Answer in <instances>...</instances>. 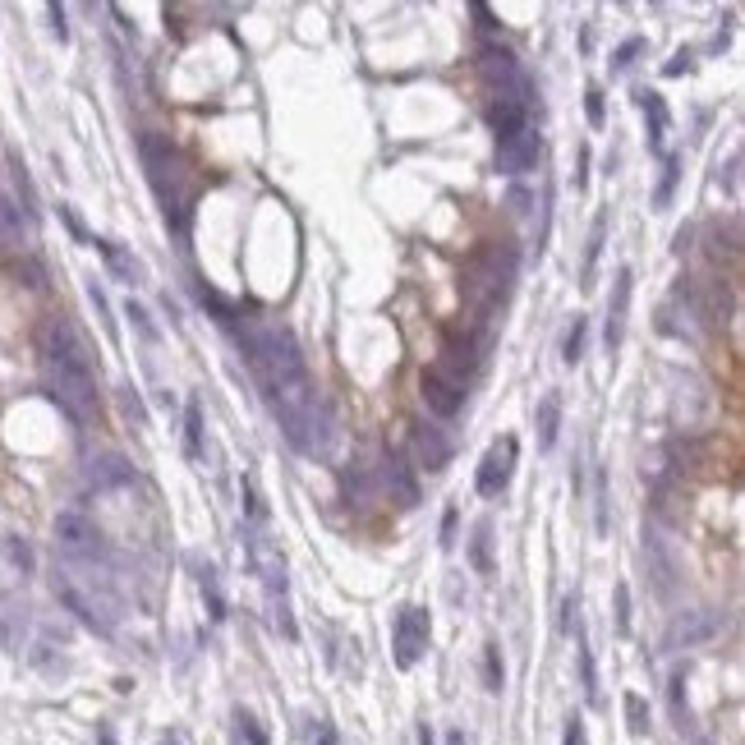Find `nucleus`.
Listing matches in <instances>:
<instances>
[{
	"mask_svg": "<svg viewBox=\"0 0 745 745\" xmlns=\"http://www.w3.org/2000/svg\"><path fill=\"white\" fill-rule=\"evenodd\" d=\"M621 704H626V727H631V736H640V741H644V736H649V704H644L635 690Z\"/></svg>",
	"mask_w": 745,
	"mask_h": 745,
	"instance_id": "35",
	"label": "nucleus"
},
{
	"mask_svg": "<svg viewBox=\"0 0 745 745\" xmlns=\"http://www.w3.org/2000/svg\"><path fill=\"white\" fill-rule=\"evenodd\" d=\"M589 184V143H580V152H575V189H585Z\"/></svg>",
	"mask_w": 745,
	"mask_h": 745,
	"instance_id": "47",
	"label": "nucleus"
},
{
	"mask_svg": "<svg viewBox=\"0 0 745 745\" xmlns=\"http://www.w3.org/2000/svg\"><path fill=\"white\" fill-rule=\"evenodd\" d=\"M428 640H433V617H428L424 608L405 603V608L396 612V621H391V658H396V667L410 672V667L428 654Z\"/></svg>",
	"mask_w": 745,
	"mask_h": 745,
	"instance_id": "8",
	"label": "nucleus"
},
{
	"mask_svg": "<svg viewBox=\"0 0 745 745\" xmlns=\"http://www.w3.org/2000/svg\"><path fill=\"white\" fill-rule=\"evenodd\" d=\"M566 635H575V654H580V681H585V700L598 704V672H594V654H589V640H585V626L575 617V626Z\"/></svg>",
	"mask_w": 745,
	"mask_h": 745,
	"instance_id": "25",
	"label": "nucleus"
},
{
	"mask_svg": "<svg viewBox=\"0 0 745 745\" xmlns=\"http://www.w3.org/2000/svg\"><path fill=\"white\" fill-rule=\"evenodd\" d=\"M244 557H249L258 585H263V608H267V626H272L281 640L295 644L299 640V626H295V612H290V575H286V557L276 548V539H267L263 529L244 525Z\"/></svg>",
	"mask_w": 745,
	"mask_h": 745,
	"instance_id": "6",
	"label": "nucleus"
},
{
	"mask_svg": "<svg viewBox=\"0 0 745 745\" xmlns=\"http://www.w3.org/2000/svg\"><path fill=\"white\" fill-rule=\"evenodd\" d=\"M373 497H378V474L368 470V465L345 470V502H350V506H368Z\"/></svg>",
	"mask_w": 745,
	"mask_h": 745,
	"instance_id": "24",
	"label": "nucleus"
},
{
	"mask_svg": "<svg viewBox=\"0 0 745 745\" xmlns=\"http://www.w3.org/2000/svg\"><path fill=\"white\" fill-rule=\"evenodd\" d=\"M718 626H723V617L718 612H681L672 626H667V649H690V644H704L718 635Z\"/></svg>",
	"mask_w": 745,
	"mask_h": 745,
	"instance_id": "17",
	"label": "nucleus"
},
{
	"mask_svg": "<svg viewBox=\"0 0 745 745\" xmlns=\"http://www.w3.org/2000/svg\"><path fill=\"white\" fill-rule=\"evenodd\" d=\"M23 244V212L19 203L0 198V249H19Z\"/></svg>",
	"mask_w": 745,
	"mask_h": 745,
	"instance_id": "28",
	"label": "nucleus"
},
{
	"mask_svg": "<svg viewBox=\"0 0 745 745\" xmlns=\"http://www.w3.org/2000/svg\"><path fill=\"white\" fill-rule=\"evenodd\" d=\"M184 456L189 460L203 456V405L198 401L184 405Z\"/></svg>",
	"mask_w": 745,
	"mask_h": 745,
	"instance_id": "30",
	"label": "nucleus"
},
{
	"mask_svg": "<svg viewBox=\"0 0 745 745\" xmlns=\"http://www.w3.org/2000/svg\"><path fill=\"white\" fill-rule=\"evenodd\" d=\"M470 566L479 575H493V520H479L470 539Z\"/></svg>",
	"mask_w": 745,
	"mask_h": 745,
	"instance_id": "26",
	"label": "nucleus"
},
{
	"mask_svg": "<svg viewBox=\"0 0 745 745\" xmlns=\"http://www.w3.org/2000/svg\"><path fill=\"white\" fill-rule=\"evenodd\" d=\"M46 14H51V28H56V37L65 42V37H69V28H65V5H56V0H51V5H46Z\"/></svg>",
	"mask_w": 745,
	"mask_h": 745,
	"instance_id": "51",
	"label": "nucleus"
},
{
	"mask_svg": "<svg viewBox=\"0 0 745 745\" xmlns=\"http://www.w3.org/2000/svg\"><path fill=\"white\" fill-rule=\"evenodd\" d=\"M516 267H520V253L511 240H488L474 249V258L460 272V295H465V309L474 313V322H488L506 304Z\"/></svg>",
	"mask_w": 745,
	"mask_h": 745,
	"instance_id": "4",
	"label": "nucleus"
},
{
	"mask_svg": "<svg viewBox=\"0 0 745 745\" xmlns=\"http://www.w3.org/2000/svg\"><path fill=\"white\" fill-rule=\"evenodd\" d=\"M594 529H598V534H608V529H612V516H608V470L594 474Z\"/></svg>",
	"mask_w": 745,
	"mask_h": 745,
	"instance_id": "33",
	"label": "nucleus"
},
{
	"mask_svg": "<svg viewBox=\"0 0 745 745\" xmlns=\"http://www.w3.org/2000/svg\"><path fill=\"white\" fill-rule=\"evenodd\" d=\"M120 410H125V419L134 428L148 424V410H143V401H138V391L134 387H120Z\"/></svg>",
	"mask_w": 745,
	"mask_h": 745,
	"instance_id": "38",
	"label": "nucleus"
},
{
	"mask_svg": "<svg viewBox=\"0 0 745 745\" xmlns=\"http://www.w3.org/2000/svg\"><path fill=\"white\" fill-rule=\"evenodd\" d=\"M470 382H460L456 373H447L442 364H428L424 373H419V396H424V405L437 414V419H456L460 410H465V396H470Z\"/></svg>",
	"mask_w": 745,
	"mask_h": 745,
	"instance_id": "10",
	"label": "nucleus"
},
{
	"mask_svg": "<svg viewBox=\"0 0 745 745\" xmlns=\"http://www.w3.org/2000/svg\"><path fill=\"white\" fill-rule=\"evenodd\" d=\"M474 69H479L483 79V92H502V88H516V83L529 79V69L516 60V51H506L497 42H483L474 51Z\"/></svg>",
	"mask_w": 745,
	"mask_h": 745,
	"instance_id": "12",
	"label": "nucleus"
},
{
	"mask_svg": "<svg viewBox=\"0 0 745 745\" xmlns=\"http://www.w3.org/2000/svg\"><path fill=\"white\" fill-rule=\"evenodd\" d=\"M690 69H695V51H690V46H686V51H677V56L667 60V65H663V74H667V79H677V74H690Z\"/></svg>",
	"mask_w": 745,
	"mask_h": 745,
	"instance_id": "45",
	"label": "nucleus"
},
{
	"mask_svg": "<svg viewBox=\"0 0 745 745\" xmlns=\"http://www.w3.org/2000/svg\"><path fill=\"white\" fill-rule=\"evenodd\" d=\"M635 106L644 111V125H649V152H663L667 125H672V115H667L663 92H654V88H635Z\"/></svg>",
	"mask_w": 745,
	"mask_h": 745,
	"instance_id": "18",
	"label": "nucleus"
},
{
	"mask_svg": "<svg viewBox=\"0 0 745 745\" xmlns=\"http://www.w3.org/2000/svg\"><path fill=\"white\" fill-rule=\"evenodd\" d=\"M585 345H589V318L585 313H575V322L566 327V341H562V364L575 368L585 359Z\"/></svg>",
	"mask_w": 745,
	"mask_h": 745,
	"instance_id": "27",
	"label": "nucleus"
},
{
	"mask_svg": "<svg viewBox=\"0 0 745 745\" xmlns=\"http://www.w3.org/2000/svg\"><path fill=\"white\" fill-rule=\"evenodd\" d=\"M516 460H520V437H497L493 447L483 451L479 460V474H474V488L479 497H502L511 488V474H516Z\"/></svg>",
	"mask_w": 745,
	"mask_h": 745,
	"instance_id": "9",
	"label": "nucleus"
},
{
	"mask_svg": "<svg viewBox=\"0 0 745 745\" xmlns=\"http://www.w3.org/2000/svg\"><path fill=\"white\" fill-rule=\"evenodd\" d=\"M534 428H539V451L557 447V433H562V391H543V396H539Z\"/></svg>",
	"mask_w": 745,
	"mask_h": 745,
	"instance_id": "19",
	"label": "nucleus"
},
{
	"mask_svg": "<svg viewBox=\"0 0 745 745\" xmlns=\"http://www.w3.org/2000/svg\"><path fill=\"white\" fill-rule=\"evenodd\" d=\"M617 631L631 635V589L617 585Z\"/></svg>",
	"mask_w": 745,
	"mask_h": 745,
	"instance_id": "44",
	"label": "nucleus"
},
{
	"mask_svg": "<svg viewBox=\"0 0 745 745\" xmlns=\"http://www.w3.org/2000/svg\"><path fill=\"white\" fill-rule=\"evenodd\" d=\"M378 483L391 493V502H401L405 511H414V506H419V483H414V465L405 460L401 447H382Z\"/></svg>",
	"mask_w": 745,
	"mask_h": 745,
	"instance_id": "13",
	"label": "nucleus"
},
{
	"mask_svg": "<svg viewBox=\"0 0 745 745\" xmlns=\"http://www.w3.org/2000/svg\"><path fill=\"white\" fill-rule=\"evenodd\" d=\"M240 345H244V359H249L253 382L263 391V401L299 387V382H309V364H304V350H299L290 327H249L240 336Z\"/></svg>",
	"mask_w": 745,
	"mask_h": 745,
	"instance_id": "3",
	"label": "nucleus"
},
{
	"mask_svg": "<svg viewBox=\"0 0 745 745\" xmlns=\"http://www.w3.org/2000/svg\"><path fill=\"white\" fill-rule=\"evenodd\" d=\"M235 745H272L267 741V732H263V723L253 718V713H235Z\"/></svg>",
	"mask_w": 745,
	"mask_h": 745,
	"instance_id": "34",
	"label": "nucleus"
},
{
	"mask_svg": "<svg viewBox=\"0 0 745 745\" xmlns=\"http://www.w3.org/2000/svg\"><path fill=\"white\" fill-rule=\"evenodd\" d=\"M194 580H198V594L207 603V617L212 621H226V594H221V575L212 562H198L194 557Z\"/></svg>",
	"mask_w": 745,
	"mask_h": 745,
	"instance_id": "20",
	"label": "nucleus"
},
{
	"mask_svg": "<svg viewBox=\"0 0 745 745\" xmlns=\"http://www.w3.org/2000/svg\"><path fill=\"white\" fill-rule=\"evenodd\" d=\"M695 745H718V741H709V736H700V741H695Z\"/></svg>",
	"mask_w": 745,
	"mask_h": 745,
	"instance_id": "54",
	"label": "nucleus"
},
{
	"mask_svg": "<svg viewBox=\"0 0 745 745\" xmlns=\"http://www.w3.org/2000/svg\"><path fill=\"white\" fill-rule=\"evenodd\" d=\"M14 184H19L23 212H28V217H37V194H33V180H28V171H23V161H19V157H14Z\"/></svg>",
	"mask_w": 745,
	"mask_h": 745,
	"instance_id": "39",
	"label": "nucleus"
},
{
	"mask_svg": "<svg viewBox=\"0 0 745 745\" xmlns=\"http://www.w3.org/2000/svg\"><path fill=\"white\" fill-rule=\"evenodd\" d=\"M5 552H10V562L19 566L23 575H33V548H28L19 534H10V539H5Z\"/></svg>",
	"mask_w": 745,
	"mask_h": 745,
	"instance_id": "40",
	"label": "nucleus"
},
{
	"mask_svg": "<svg viewBox=\"0 0 745 745\" xmlns=\"http://www.w3.org/2000/svg\"><path fill=\"white\" fill-rule=\"evenodd\" d=\"M539 157H543L539 125H520V129H511V134L497 138L493 166H497V175H525V171H534V166H539Z\"/></svg>",
	"mask_w": 745,
	"mask_h": 745,
	"instance_id": "11",
	"label": "nucleus"
},
{
	"mask_svg": "<svg viewBox=\"0 0 745 745\" xmlns=\"http://www.w3.org/2000/svg\"><path fill=\"white\" fill-rule=\"evenodd\" d=\"M138 161L148 171L152 194L161 203V221L175 240H189V221H194V171H189V157L180 152V143H171L157 129H143L138 134Z\"/></svg>",
	"mask_w": 745,
	"mask_h": 745,
	"instance_id": "2",
	"label": "nucleus"
},
{
	"mask_svg": "<svg viewBox=\"0 0 745 745\" xmlns=\"http://www.w3.org/2000/svg\"><path fill=\"white\" fill-rule=\"evenodd\" d=\"M456 520H460V511L447 506V516H442V548H456Z\"/></svg>",
	"mask_w": 745,
	"mask_h": 745,
	"instance_id": "48",
	"label": "nucleus"
},
{
	"mask_svg": "<svg viewBox=\"0 0 745 745\" xmlns=\"http://www.w3.org/2000/svg\"><path fill=\"white\" fill-rule=\"evenodd\" d=\"M672 713H677V723L686 727V672H672Z\"/></svg>",
	"mask_w": 745,
	"mask_h": 745,
	"instance_id": "42",
	"label": "nucleus"
},
{
	"mask_svg": "<svg viewBox=\"0 0 745 745\" xmlns=\"http://www.w3.org/2000/svg\"><path fill=\"white\" fill-rule=\"evenodd\" d=\"M566 745H589V736H585V718H580V713H571V723H566Z\"/></svg>",
	"mask_w": 745,
	"mask_h": 745,
	"instance_id": "49",
	"label": "nucleus"
},
{
	"mask_svg": "<svg viewBox=\"0 0 745 745\" xmlns=\"http://www.w3.org/2000/svg\"><path fill=\"white\" fill-rule=\"evenodd\" d=\"M88 299H92V309H97V318L106 322V332L115 336V318H111V304H106V295H102V290H97V281H92V286H88Z\"/></svg>",
	"mask_w": 745,
	"mask_h": 745,
	"instance_id": "46",
	"label": "nucleus"
},
{
	"mask_svg": "<svg viewBox=\"0 0 745 745\" xmlns=\"http://www.w3.org/2000/svg\"><path fill=\"white\" fill-rule=\"evenodd\" d=\"M410 451H414V460H419V470H428V474H442L451 465V456H456L451 437L437 424H414L410 428Z\"/></svg>",
	"mask_w": 745,
	"mask_h": 745,
	"instance_id": "16",
	"label": "nucleus"
},
{
	"mask_svg": "<svg viewBox=\"0 0 745 745\" xmlns=\"http://www.w3.org/2000/svg\"><path fill=\"white\" fill-rule=\"evenodd\" d=\"M631 290H635V272H631V267H617V276H612V295H608V327H603L608 355H617L621 341H626V318H631Z\"/></svg>",
	"mask_w": 745,
	"mask_h": 745,
	"instance_id": "14",
	"label": "nucleus"
},
{
	"mask_svg": "<svg viewBox=\"0 0 745 745\" xmlns=\"http://www.w3.org/2000/svg\"><path fill=\"white\" fill-rule=\"evenodd\" d=\"M419 745H433V727H428V723L419 727Z\"/></svg>",
	"mask_w": 745,
	"mask_h": 745,
	"instance_id": "52",
	"label": "nucleus"
},
{
	"mask_svg": "<svg viewBox=\"0 0 745 745\" xmlns=\"http://www.w3.org/2000/svg\"><path fill=\"white\" fill-rule=\"evenodd\" d=\"M718 180H723V189H727V194H741V152H732V157H727V171L723 175H718Z\"/></svg>",
	"mask_w": 745,
	"mask_h": 745,
	"instance_id": "43",
	"label": "nucleus"
},
{
	"mask_svg": "<svg viewBox=\"0 0 745 745\" xmlns=\"http://www.w3.org/2000/svg\"><path fill=\"white\" fill-rule=\"evenodd\" d=\"M134 483V465L120 451H102L83 465V488L88 493H115V488H129Z\"/></svg>",
	"mask_w": 745,
	"mask_h": 745,
	"instance_id": "15",
	"label": "nucleus"
},
{
	"mask_svg": "<svg viewBox=\"0 0 745 745\" xmlns=\"http://www.w3.org/2000/svg\"><path fill=\"white\" fill-rule=\"evenodd\" d=\"M470 14H474V19H479V28H483V33H493V28H497V14L488 10L483 0H474V5H470Z\"/></svg>",
	"mask_w": 745,
	"mask_h": 745,
	"instance_id": "50",
	"label": "nucleus"
},
{
	"mask_svg": "<svg viewBox=\"0 0 745 745\" xmlns=\"http://www.w3.org/2000/svg\"><path fill=\"white\" fill-rule=\"evenodd\" d=\"M677 184H681V157L672 152V157H663V175H658V189H654V207L663 212V207H672V198H677Z\"/></svg>",
	"mask_w": 745,
	"mask_h": 745,
	"instance_id": "29",
	"label": "nucleus"
},
{
	"mask_svg": "<svg viewBox=\"0 0 745 745\" xmlns=\"http://www.w3.org/2000/svg\"><path fill=\"white\" fill-rule=\"evenodd\" d=\"M644 51V37H626V42L612 51V74H626V69L635 65V56Z\"/></svg>",
	"mask_w": 745,
	"mask_h": 745,
	"instance_id": "37",
	"label": "nucleus"
},
{
	"mask_svg": "<svg viewBox=\"0 0 745 745\" xmlns=\"http://www.w3.org/2000/svg\"><path fill=\"white\" fill-rule=\"evenodd\" d=\"M483 686L493 690V695H502V686H506V667H502V649H497V640L483 644Z\"/></svg>",
	"mask_w": 745,
	"mask_h": 745,
	"instance_id": "31",
	"label": "nucleus"
},
{
	"mask_svg": "<svg viewBox=\"0 0 745 745\" xmlns=\"http://www.w3.org/2000/svg\"><path fill=\"white\" fill-rule=\"evenodd\" d=\"M37 350L51 373V401L74 419V424H92L97 419V378H92V355L79 327L56 313L37 327Z\"/></svg>",
	"mask_w": 745,
	"mask_h": 745,
	"instance_id": "1",
	"label": "nucleus"
},
{
	"mask_svg": "<svg viewBox=\"0 0 745 745\" xmlns=\"http://www.w3.org/2000/svg\"><path fill=\"white\" fill-rule=\"evenodd\" d=\"M56 548L65 552L74 566H92V562H106V557H111L106 534L97 529V520H88L83 511H60L56 516Z\"/></svg>",
	"mask_w": 745,
	"mask_h": 745,
	"instance_id": "7",
	"label": "nucleus"
},
{
	"mask_svg": "<svg viewBox=\"0 0 745 745\" xmlns=\"http://www.w3.org/2000/svg\"><path fill=\"white\" fill-rule=\"evenodd\" d=\"M267 410L276 414V424H281L286 442L299 456H322V451H327V442H332V405L322 401V391L313 378L281 391V396H272Z\"/></svg>",
	"mask_w": 745,
	"mask_h": 745,
	"instance_id": "5",
	"label": "nucleus"
},
{
	"mask_svg": "<svg viewBox=\"0 0 745 745\" xmlns=\"http://www.w3.org/2000/svg\"><path fill=\"white\" fill-rule=\"evenodd\" d=\"M447 745H470V741H465V732H451V736H447Z\"/></svg>",
	"mask_w": 745,
	"mask_h": 745,
	"instance_id": "53",
	"label": "nucleus"
},
{
	"mask_svg": "<svg viewBox=\"0 0 745 745\" xmlns=\"http://www.w3.org/2000/svg\"><path fill=\"white\" fill-rule=\"evenodd\" d=\"M92 249L102 253V258H106V267H111V272L120 276L125 286H138V281H143V263H138L134 253H125V249H120V244H115V240H92Z\"/></svg>",
	"mask_w": 745,
	"mask_h": 745,
	"instance_id": "22",
	"label": "nucleus"
},
{
	"mask_svg": "<svg viewBox=\"0 0 745 745\" xmlns=\"http://www.w3.org/2000/svg\"><path fill=\"white\" fill-rule=\"evenodd\" d=\"M585 115H589V125H603V120H608V106H603V88H598V83H589L585 88Z\"/></svg>",
	"mask_w": 745,
	"mask_h": 745,
	"instance_id": "41",
	"label": "nucleus"
},
{
	"mask_svg": "<svg viewBox=\"0 0 745 745\" xmlns=\"http://www.w3.org/2000/svg\"><path fill=\"white\" fill-rule=\"evenodd\" d=\"M125 318L134 322V327H138V336H143V341H148V345H157V341H161V332H157V327H152L148 309H143L138 299H125Z\"/></svg>",
	"mask_w": 745,
	"mask_h": 745,
	"instance_id": "36",
	"label": "nucleus"
},
{
	"mask_svg": "<svg viewBox=\"0 0 745 745\" xmlns=\"http://www.w3.org/2000/svg\"><path fill=\"white\" fill-rule=\"evenodd\" d=\"M10 276L19 281V286H28V290H46V267L37 263V258H14Z\"/></svg>",
	"mask_w": 745,
	"mask_h": 745,
	"instance_id": "32",
	"label": "nucleus"
},
{
	"mask_svg": "<svg viewBox=\"0 0 745 745\" xmlns=\"http://www.w3.org/2000/svg\"><path fill=\"white\" fill-rule=\"evenodd\" d=\"M194 295H198V304L221 322V327H240V304H235V299H226L221 290L203 286V281H194Z\"/></svg>",
	"mask_w": 745,
	"mask_h": 745,
	"instance_id": "23",
	"label": "nucleus"
},
{
	"mask_svg": "<svg viewBox=\"0 0 745 745\" xmlns=\"http://www.w3.org/2000/svg\"><path fill=\"white\" fill-rule=\"evenodd\" d=\"M608 221H612V212L608 207H598V217H594V226H589V244H585V267H580V286H594V276H598V258H603V244H608Z\"/></svg>",
	"mask_w": 745,
	"mask_h": 745,
	"instance_id": "21",
	"label": "nucleus"
}]
</instances>
